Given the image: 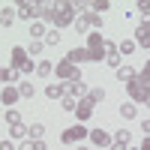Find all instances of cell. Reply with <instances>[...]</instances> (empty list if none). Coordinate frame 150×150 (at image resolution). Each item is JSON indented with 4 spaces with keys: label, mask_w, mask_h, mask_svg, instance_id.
I'll return each instance as SVG.
<instances>
[{
    "label": "cell",
    "mask_w": 150,
    "mask_h": 150,
    "mask_svg": "<svg viewBox=\"0 0 150 150\" xmlns=\"http://www.w3.org/2000/svg\"><path fill=\"white\" fill-rule=\"evenodd\" d=\"M87 84H84V78H75V81H66V96H72V99H87Z\"/></svg>",
    "instance_id": "obj_8"
},
{
    "label": "cell",
    "mask_w": 150,
    "mask_h": 150,
    "mask_svg": "<svg viewBox=\"0 0 150 150\" xmlns=\"http://www.w3.org/2000/svg\"><path fill=\"white\" fill-rule=\"evenodd\" d=\"M135 78H138V72H135L132 66H120V69H117V81L129 84V81H135Z\"/></svg>",
    "instance_id": "obj_18"
},
{
    "label": "cell",
    "mask_w": 150,
    "mask_h": 150,
    "mask_svg": "<svg viewBox=\"0 0 150 150\" xmlns=\"http://www.w3.org/2000/svg\"><path fill=\"white\" fill-rule=\"evenodd\" d=\"M60 108H63V111H72V114H75V108H78V99L63 96V99H60Z\"/></svg>",
    "instance_id": "obj_29"
},
{
    "label": "cell",
    "mask_w": 150,
    "mask_h": 150,
    "mask_svg": "<svg viewBox=\"0 0 150 150\" xmlns=\"http://www.w3.org/2000/svg\"><path fill=\"white\" fill-rule=\"evenodd\" d=\"M120 60H123L120 54H111V57H105V63H108L111 69H120Z\"/></svg>",
    "instance_id": "obj_36"
},
{
    "label": "cell",
    "mask_w": 150,
    "mask_h": 150,
    "mask_svg": "<svg viewBox=\"0 0 150 150\" xmlns=\"http://www.w3.org/2000/svg\"><path fill=\"white\" fill-rule=\"evenodd\" d=\"M36 75H39V78H51L54 75V63L51 60H39V63H36Z\"/></svg>",
    "instance_id": "obj_17"
},
{
    "label": "cell",
    "mask_w": 150,
    "mask_h": 150,
    "mask_svg": "<svg viewBox=\"0 0 150 150\" xmlns=\"http://www.w3.org/2000/svg\"><path fill=\"white\" fill-rule=\"evenodd\" d=\"M75 30H78V33H87V30H90V21H87V15H78V18H75Z\"/></svg>",
    "instance_id": "obj_33"
},
{
    "label": "cell",
    "mask_w": 150,
    "mask_h": 150,
    "mask_svg": "<svg viewBox=\"0 0 150 150\" xmlns=\"http://www.w3.org/2000/svg\"><path fill=\"white\" fill-rule=\"evenodd\" d=\"M144 15V24H150V0H138V6H135Z\"/></svg>",
    "instance_id": "obj_32"
},
{
    "label": "cell",
    "mask_w": 150,
    "mask_h": 150,
    "mask_svg": "<svg viewBox=\"0 0 150 150\" xmlns=\"http://www.w3.org/2000/svg\"><path fill=\"white\" fill-rule=\"evenodd\" d=\"M102 99H105V90H102V87H93V90L87 93V102H90V105H99Z\"/></svg>",
    "instance_id": "obj_25"
},
{
    "label": "cell",
    "mask_w": 150,
    "mask_h": 150,
    "mask_svg": "<svg viewBox=\"0 0 150 150\" xmlns=\"http://www.w3.org/2000/svg\"><path fill=\"white\" fill-rule=\"evenodd\" d=\"M114 141L129 147V141H132V129H117V132H114Z\"/></svg>",
    "instance_id": "obj_26"
},
{
    "label": "cell",
    "mask_w": 150,
    "mask_h": 150,
    "mask_svg": "<svg viewBox=\"0 0 150 150\" xmlns=\"http://www.w3.org/2000/svg\"><path fill=\"white\" fill-rule=\"evenodd\" d=\"M33 93H36L33 81H18V96L21 99H33Z\"/></svg>",
    "instance_id": "obj_20"
},
{
    "label": "cell",
    "mask_w": 150,
    "mask_h": 150,
    "mask_svg": "<svg viewBox=\"0 0 150 150\" xmlns=\"http://www.w3.org/2000/svg\"><path fill=\"white\" fill-rule=\"evenodd\" d=\"M33 72H36V63H33V60H30V63H27V66L21 69V75H33Z\"/></svg>",
    "instance_id": "obj_39"
},
{
    "label": "cell",
    "mask_w": 150,
    "mask_h": 150,
    "mask_svg": "<svg viewBox=\"0 0 150 150\" xmlns=\"http://www.w3.org/2000/svg\"><path fill=\"white\" fill-rule=\"evenodd\" d=\"M42 42H45V45H51V48H54V45L60 42V33H57V27H51V30H48V33H45V39H42Z\"/></svg>",
    "instance_id": "obj_31"
},
{
    "label": "cell",
    "mask_w": 150,
    "mask_h": 150,
    "mask_svg": "<svg viewBox=\"0 0 150 150\" xmlns=\"http://www.w3.org/2000/svg\"><path fill=\"white\" fill-rule=\"evenodd\" d=\"M33 150H48V147H45V141H33Z\"/></svg>",
    "instance_id": "obj_43"
},
{
    "label": "cell",
    "mask_w": 150,
    "mask_h": 150,
    "mask_svg": "<svg viewBox=\"0 0 150 150\" xmlns=\"http://www.w3.org/2000/svg\"><path fill=\"white\" fill-rule=\"evenodd\" d=\"M15 15L21 21H39V6L30 3V0H21V3L15 6Z\"/></svg>",
    "instance_id": "obj_5"
},
{
    "label": "cell",
    "mask_w": 150,
    "mask_h": 150,
    "mask_svg": "<svg viewBox=\"0 0 150 150\" xmlns=\"http://www.w3.org/2000/svg\"><path fill=\"white\" fill-rule=\"evenodd\" d=\"M42 135H45V126H42V123H30L27 138H30V141H42Z\"/></svg>",
    "instance_id": "obj_22"
},
{
    "label": "cell",
    "mask_w": 150,
    "mask_h": 150,
    "mask_svg": "<svg viewBox=\"0 0 150 150\" xmlns=\"http://www.w3.org/2000/svg\"><path fill=\"white\" fill-rule=\"evenodd\" d=\"M75 117H78V123H87V120L93 117V105L87 102V99H81L78 108H75Z\"/></svg>",
    "instance_id": "obj_13"
},
{
    "label": "cell",
    "mask_w": 150,
    "mask_h": 150,
    "mask_svg": "<svg viewBox=\"0 0 150 150\" xmlns=\"http://www.w3.org/2000/svg\"><path fill=\"white\" fill-rule=\"evenodd\" d=\"M126 93L132 96V102H138V105H147V108H150V87H147L144 81H138V78L129 81V84H126Z\"/></svg>",
    "instance_id": "obj_2"
},
{
    "label": "cell",
    "mask_w": 150,
    "mask_h": 150,
    "mask_svg": "<svg viewBox=\"0 0 150 150\" xmlns=\"http://www.w3.org/2000/svg\"><path fill=\"white\" fill-rule=\"evenodd\" d=\"M3 117H6V123H9V126H15V123H21V114H18L15 108H6V114H3Z\"/></svg>",
    "instance_id": "obj_34"
},
{
    "label": "cell",
    "mask_w": 150,
    "mask_h": 150,
    "mask_svg": "<svg viewBox=\"0 0 150 150\" xmlns=\"http://www.w3.org/2000/svg\"><path fill=\"white\" fill-rule=\"evenodd\" d=\"M90 144H93V147H111L114 138H111L105 129H90Z\"/></svg>",
    "instance_id": "obj_11"
},
{
    "label": "cell",
    "mask_w": 150,
    "mask_h": 150,
    "mask_svg": "<svg viewBox=\"0 0 150 150\" xmlns=\"http://www.w3.org/2000/svg\"><path fill=\"white\" fill-rule=\"evenodd\" d=\"M18 78H21V72H18V69H12V66H9V69H6V81H9V84H15Z\"/></svg>",
    "instance_id": "obj_37"
},
{
    "label": "cell",
    "mask_w": 150,
    "mask_h": 150,
    "mask_svg": "<svg viewBox=\"0 0 150 150\" xmlns=\"http://www.w3.org/2000/svg\"><path fill=\"white\" fill-rule=\"evenodd\" d=\"M138 81H144V84L150 87V60H147V63H144V69L138 72Z\"/></svg>",
    "instance_id": "obj_35"
},
{
    "label": "cell",
    "mask_w": 150,
    "mask_h": 150,
    "mask_svg": "<svg viewBox=\"0 0 150 150\" xmlns=\"http://www.w3.org/2000/svg\"><path fill=\"white\" fill-rule=\"evenodd\" d=\"M45 33H48V30H45L42 21H33V24H30V39H45Z\"/></svg>",
    "instance_id": "obj_23"
},
{
    "label": "cell",
    "mask_w": 150,
    "mask_h": 150,
    "mask_svg": "<svg viewBox=\"0 0 150 150\" xmlns=\"http://www.w3.org/2000/svg\"><path fill=\"white\" fill-rule=\"evenodd\" d=\"M15 9H9V6H3L0 9V24H3V27H9V24H15Z\"/></svg>",
    "instance_id": "obj_21"
},
{
    "label": "cell",
    "mask_w": 150,
    "mask_h": 150,
    "mask_svg": "<svg viewBox=\"0 0 150 150\" xmlns=\"http://www.w3.org/2000/svg\"><path fill=\"white\" fill-rule=\"evenodd\" d=\"M141 129H144V135L150 138V117H147V120H141Z\"/></svg>",
    "instance_id": "obj_41"
},
{
    "label": "cell",
    "mask_w": 150,
    "mask_h": 150,
    "mask_svg": "<svg viewBox=\"0 0 150 150\" xmlns=\"http://www.w3.org/2000/svg\"><path fill=\"white\" fill-rule=\"evenodd\" d=\"M54 75H57V78H63V81H75V78H81L78 66L69 63V60H60V63L54 66Z\"/></svg>",
    "instance_id": "obj_6"
},
{
    "label": "cell",
    "mask_w": 150,
    "mask_h": 150,
    "mask_svg": "<svg viewBox=\"0 0 150 150\" xmlns=\"http://www.w3.org/2000/svg\"><path fill=\"white\" fill-rule=\"evenodd\" d=\"M0 150H18V147H15V144H12V141L6 138V141H0Z\"/></svg>",
    "instance_id": "obj_40"
},
{
    "label": "cell",
    "mask_w": 150,
    "mask_h": 150,
    "mask_svg": "<svg viewBox=\"0 0 150 150\" xmlns=\"http://www.w3.org/2000/svg\"><path fill=\"white\" fill-rule=\"evenodd\" d=\"M117 114H120L123 120H135V114H138V108H135L132 102H123V105L117 108Z\"/></svg>",
    "instance_id": "obj_19"
},
{
    "label": "cell",
    "mask_w": 150,
    "mask_h": 150,
    "mask_svg": "<svg viewBox=\"0 0 150 150\" xmlns=\"http://www.w3.org/2000/svg\"><path fill=\"white\" fill-rule=\"evenodd\" d=\"M45 96H48V99H63V96H66V84H57V81L45 84Z\"/></svg>",
    "instance_id": "obj_15"
},
{
    "label": "cell",
    "mask_w": 150,
    "mask_h": 150,
    "mask_svg": "<svg viewBox=\"0 0 150 150\" xmlns=\"http://www.w3.org/2000/svg\"><path fill=\"white\" fill-rule=\"evenodd\" d=\"M87 21H90V27H93V30H102V24H105V18H102V15H96V12H87Z\"/></svg>",
    "instance_id": "obj_28"
},
{
    "label": "cell",
    "mask_w": 150,
    "mask_h": 150,
    "mask_svg": "<svg viewBox=\"0 0 150 150\" xmlns=\"http://www.w3.org/2000/svg\"><path fill=\"white\" fill-rule=\"evenodd\" d=\"M27 129L24 123H15V126H9V141H27Z\"/></svg>",
    "instance_id": "obj_16"
},
{
    "label": "cell",
    "mask_w": 150,
    "mask_h": 150,
    "mask_svg": "<svg viewBox=\"0 0 150 150\" xmlns=\"http://www.w3.org/2000/svg\"><path fill=\"white\" fill-rule=\"evenodd\" d=\"M84 138H90V129H84V123H75V126H69V129H63V132H60V141H63L66 147L81 144Z\"/></svg>",
    "instance_id": "obj_1"
},
{
    "label": "cell",
    "mask_w": 150,
    "mask_h": 150,
    "mask_svg": "<svg viewBox=\"0 0 150 150\" xmlns=\"http://www.w3.org/2000/svg\"><path fill=\"white\" fill-rule=\"evenodd\" d=\"M0 81H3V84H9V81H6V69H0Z\"/></svg>",
    "instance_id": "obj_46"
},
{
    "label": "cell",
    "mask_w": 150,
    "mask_h": 150,
    "mask_svg": "<svg viewBox=\"0 0 150 150\" xmlns=\"http://www.w3.org/2000/svg\"><path fill=\"white\" fill-rule=\"evenodd\" d=\"M135 48H138V45H135V39H123V42L117 45V51H120V57H129Z\"/></svg>",
    "instance_id": "obj_24"
},
{
    "label": "cell",
    "mask_w": 150,
    "mask_h": 150,
    "mask_svg": "<svg viewBox=\"0 0 150 150\" xmlns=\"http://www.w3.org/2000/svg\"><path fill=\"white\" fill-rule=\"evenodd\" d=\"M105 9H111L108 0H93V3H90V12H96V15H102Z\"/></svg>",
    "instance_id": "obj_30"
},
{
    "label": "cell",
    "mask_w": 150,
    "mask_h": 150,
    "mask_svg": "<svg viewBox=\"0 0 150 150\" xmlns=\"http://www.w3.org/2000/svg\"><path fill=\"white\" fill-rule=\"evenodd\" d=\"M75 18H78V12H75V3H60V12L54 18V27H69V24H75Z\"/></svg>",
    "instance_id": "obj_4"
},
{
    "label": "cell",
    "mask_w": 150,
    "mask_h": 150,
    "mask_svg": "<svg viewBox=\"0 0 150 150\" xmlns=\"http://www.w3.org/2000/svg\"><path fill=\"white\" fill-rule=\"evenodd\" d=\"M39 6V21L45 24H54V18H57V12H60V3H51V0H45V3H36Z\"/></svg>",
    "instance_id": "obj_7"
},
{
    "label": "cell",
    "mask_w": 150,
    "mask_h": 150,
    "mask_svg": "<svg viewBox=\"0 0 150 150\" xmlns=\"http://www.w3.org/2000/svg\"><path fill=\"white\" fill-rule=\"evenodd\" d=\"M18 150H33V141H30V138H27V141H21V144H18Z\"/></svg>",
    "instance_id": "obj_42"
},
{
    "label": "cell",
    "mask_w": 150,
    "mask_h": 150,
    "mask_svg": "<svg viewBox=\"0 0 150 150\" xmlns=\"http://www.w3.org/2000/svg\"><path fill=\"white\" fill-rule=\"evenodd\" d=\"M30 63V54H27V48H24V45H15V48H12V69H24V66H27Z\"/></svg>",
    "instance_id": "obj_9"
},
{
    "label": "cell",
    "mask_w": 150,
    "mask_h": 150,
    "mask_svg": "<svg viewBox=\"0 0 150 150\" xmlns=\"http://www.w3.org/2000/svg\"><path fill=\"white\" fill-rule=\"evenodd\" d=\"M87 54H90V60L96 63V60H105V39L102 33H87Z\"/></svg>",
    "instance_id": "obj_3"
},
{
    "label": "cell",
    "mask_w": 150,
    "mask_h": 150,
    "mask_svg": "<svg viewBox=\"0 0 150 150\" xmlns=\"http://www.w3.org/2000/svg\"><path fill=\"white\" fill-rule=\"evenodd\" d=\"M111 150H129V147H126V144H117V141H114V144H111Z\"/></svg>",
    "instance_id": "obj_44"
},
{
    "label": "cell",
    "mask_w": 150,
    "mask_h": 150,
    "mask_svg": "<svg viewBox=\"0 0 150 150\" xmlns=\"http://www.w3.org/2000/svg\"><path fill=\"white\" fill-rule=\"evenodd\" d=\"M42 48H45V42H42V39H30L27 54H30V57H39V54H42Z\"/></svg>",
    "instance_id": "obj_27"
},
{
    "label": "cell",
    "mask_w": 150,
    "mask_h": 150,
    "mask_svg": "<svg viewBox=\"0 0 150 150\" xmlns=\"http://www.w3.org/2000/svg\"><path fill=\"white\" fill-rule=\"evenodd\" d=\"M111 54H120V51H117V45H114V42H108V39H105V57H111Z\"/></svg>",
    "instance_id": "obj_38"
},
{
    "label": "cell",
    "mask_w": 150,
    "mask_h": 150,
    "mask_svg": "<svg viewBox=\"0 0 150 150\" xmlns=\"http://www.w3.org/2000/svg\"><path fill=\"white\" fill-rule=\"evenodd\" d=\"M66 60L69 63H87V60H90V54H87V48H69V54H66Z\"/></svg>",
    "instance_id": "obj_14"
},
{
    "label": "cell",
    "mask_w": 150,
    "mask_h": 150,
    "mask_svg": "<svg viewBox=\"0 0 150 150\" xmlns=\"http://www.w3.org/2000/svg\"><path fill=\"white\" fill-rule=\"evenodd\" d=\"M18 99H21V96H18V87H12V84H6L3 90H0V102H3V105H15Z\"/></svg>",
    "instance_id": "obj_12"
},
{
    "label": "cell",
    "mask_w": 150,
    "mask_h": 150,
    "mask_svg": "<svg viewBox=\"0 0 150 150\" xmlns=\"http://www.w3.org/2000/svg\"><path fill=\"white\" fill-rule=\"evenodd\" d=\"M75 150H90V147H87V144H75Z\"/></svg>",
    "instance_id": "obj_47"
},
{
    "label": "cell",
    "mask_w": 150,
    "mask_h": 150,
    "mask_svg": "<svg viewBox=\"0 0 150 150\" xmlns=\"http://www.w3.org/2000/svg\"><path fill=\"white\" fill-rule=\"evenodd\" d=\"M132 39H135V45H138V48H147V51H150V24H138V27H135V36H132Z\"/></svg>",
    "instance_id": "obj_10"
},
{
    "label": "cell",
    "mask_w": 150,
    "mask_h": 150,
    "mask_svg": "<svg viewBox=\"0 0 150 150\" xmlns=\"http://www.w3.org/2000/svg\"><path fill=\"white\" fill-rule=\"evenodd\" d=\"M141 150H150V138H144V141H141Z\"/></svg>",
    "instance_id": "obj_45"
}]
</instances>
